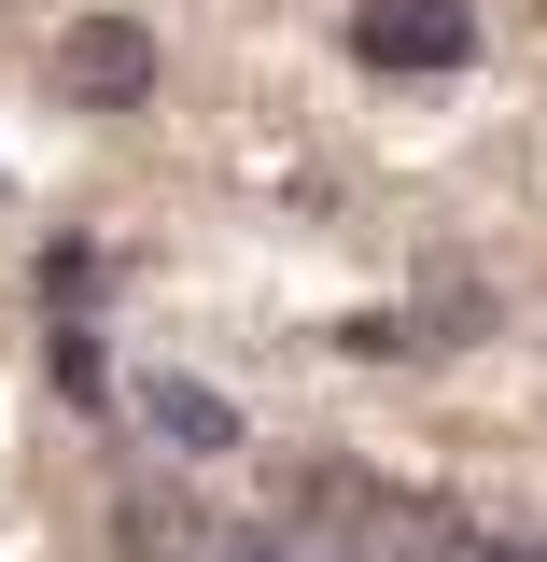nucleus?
Here are the masks:
<instances>
[{
  "instance_id": "nucleus-1",
  "label": "nucleus",
  "mask_w": 547,
  "mask_h": 562,
  "mask_svg": "<svg viewBox=\"0 0 547 562\" xmlns=\"http://www.w3.org/2000/svg\"><path fill=\"white\" fill-rule=\"evenodd\" d=\"M478 57V14L464 0H351V70L379 85H435V70Z\"/></svg>"
},
{
  "instance_id": "nucleus-2",
  "label": "nucleus",
  "mask_w": 547,
  "mask_h": 562,
  "mask_svg": "<svg viewBox=\"0 0 547 562\" xmlns=\"http://www.w3.org/2000/svg\"><path fill=\"white\" fill-rule=\"evenodd\" d=\"M155 99V29L140 14H70L57 29V113H140Z\"/></svg>"
},
{
  "instance_id": "nucleus-3",
  "label": "nucleus",
  "mask_w": 547,
  "mask_h": 562,
  "mask_svg": "<svg viewBox=\"0 0 547 562\" xmlns=\"http://www.w3.org/2000/svg\"><path fill=\"white\" fill-rule=\"evenodd\" d=\"M127 422L169 450V464H225V450H239V408H225L210 380H183V366H140V380H127Z\"/></svg>"
},
{
  "instance_id": "nucleus-4",
  "label": "nucleus",
  "mask_w": 547,
  "mask_h": 562,
  "mask_svg": "<svg viewBox=\"0 0 547 562\" xmlns=\"http://www.w3.org/2000/svg\"><path fill=\"white\" fill-rule=\"evenodd\" d=\"M113 562H210L197 520L169 506V492H127V520H113Z\"/></svg>"
},
{
  "instance_id": "nucleus-5",
  "label": "nucleus",
  "mask_w": 547,
  "mask_h": 562,
  "mask_svg": "<svg viewBox=\"0 0 547 562\" xmlns=\"http://www.w3.org/2000/svg\"><path fill=\"white\" fill-rule=\"evenodd\" d=\"M43 351H57V394H70V408H113V366H99V324H84V310H57Z\"/></svg>"
},
{
  "instance_id": "nucleus-6",
  "label": "nucleus",
  "mask_w": 547,
  "mask_h": 562,
  "mask_svg": "<svg viewBox=\"0 0 547 562\" xmlns=\"http://www.w3.org/2000/svg\"><path fill=\"white\" fill-rule=\"evenodd\" d=\"M84 295H99V239H57L43 254V310H84Z\"/></svg>"
},
{
  "instance_id": "nucleus-7",
  "label": "nucleus",
  "mask_w": 547,
  "mask_h": 562,
  "mask_svg": "<svg viewBox=\"0 0 547 562\" xmlns=\"http://www.w3.org/2000/svg\"><path fill=\"white\" fill-rule=\"evenodd\" d=\"M210 562H323V549H295V535H225Z\"/></svg>"
}]
</instances>
